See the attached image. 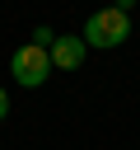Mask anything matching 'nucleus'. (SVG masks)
Returning a JSON list of instances; mask_svg holds the SVG:
<instances>
[{
  "mask_svg": "<svg viewBox=\"0 0 140 150\" xmlns=\"http://www.w3.org/2000/svg\"><path fill=\"white\" fill-rule=\"evenodd\" d=\"M79 38H84V47L112 52V47H121V42L131 38V14H121L117 5H107V9H93V14L84 19Z\"/></svg>",
  "mask_w": 140,
  "mask_h": 150,
  "instance_id": "1",
  "label": "nucleus"
},
{
  "mask_svg": "<svg viewBox=\"0 0 140 150\" xmlns=\"http://www.w3.org/2000/svg\"><path fill=\"white\" fill-rule=\"evenodd\" d=\"M9 75H14L23 89H37V84H47V75H51V56H47V47H37V42H23V47L9 56Z\"/></svg>",
  "mask_w": 140,
  "mask_h": 150,
  "instance_id": "2",
  "label": "nucleus"
},
{
  "mask_svg": "<svg viewBox=\"0 0 140 150\" xmlns=\"http://www.w3.org/2000/svg\"><path fill=\"white\" fill-rule=\"evenodd\" d=\"M47 56H51V70H79L84 56H89V47H84V38L65 33V38H56V42L47 47Z\"/></svg>",
  "mask_w": 140,
  "mask_h": 150,
  "instance_id": "3",
  "label": "nucleus"
},
{
  "mask_svg": "<svg viewBox=\"0 0 140 150\" xmlns=\"http://www.w3.org/2000/svg\"><path fill=\"white\" fill-rule=\"evenodd\" d=\"M33 42H37V47H51V42H56V33H51L47 23H37V28H33Z\"/></svg>",
  "mask_w": 140,
  "mask_h": 150,
  "instance_id": "4",
  "label": "nucleus"
},
{
  "mask_svg": "<svg viewBox=\"0 0 140 150\" xmlns=\"http://www.w3.org/2000/svg\"><path fill=\"white\" fill-rule=\"evenodd\" d=\"M5 117H9V94L0 89V122H5Z\"/></svg>",
  "mask_w": 140,
  "mask_h": 150,
  "instance_id": "5",
  "label": "nucleus"
},
{
  "mask_svg": "<svg viewBox=\"0 0 140 150\" xmlns=\"http://www.w3.org/2000/svg\"><path fill=\"white\" fill-rule=\"evenodd\" d=\"M112 5H117L121 14H131V9H135V0H112Z\"/></svg>",
  "mask_w": 140,
  "mask_h": 150,
  "instance_id": "6",
  "label": "nucleus"
}]
</instances>
